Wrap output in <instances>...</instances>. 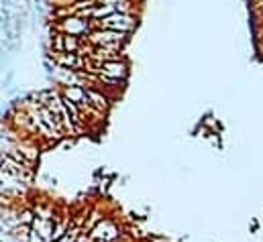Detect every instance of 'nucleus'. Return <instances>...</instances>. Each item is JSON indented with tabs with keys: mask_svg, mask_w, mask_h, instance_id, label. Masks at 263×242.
Listing matches in <instances>:
<instances>
[{
	"mask_svg": "<svg viewBox=\"0 0 263 242\" xmlns=\"http://www.w3.org/2000/svg\"><path fill=\"white\" fill-rule=\"evenodd\" d=\"M92 242H106V240H92Z\"/></svg>",
	"mask_w": 263,
	"mask_h": 242,
	"instance_id": "obj_10",
	"label": "nucleus"
},
{
	"mask_svg": "<svg viewBox=\"0 0 263 242\" xmlns=\"http://www.w3.org/2000/svg\"><path fill=\"white\" fill-rule=\"evenodd\" d=\"M35 216H39V218H43V220H51V216H53V212H51L49 208H43V206H37V208H35Z\"/></svg>",
	"mask_w": 263,
	"mask_h": 242,
	"instance_id": "obj_9",
	"label": "nucleus"
},
{
	"mask_svg": "<svg viewBox=\"0 0 263 242\" xmlns=\"http://www.w3.org/2000/svg\"><path fill=\"white\" fill-rule=\"evenodd\" d=\"M90 236V242L92 240H106V242H116L118 240V236H120V230L112 224V220H108V218H102L94 228H92V232L88 234Z\"/></svg>",
	"mask_w": 263,
	"mask_h": 242,
	"instance_id": "obj_4",
	"label": "nucleus"
},
{
	"mask_svg": "<svg viewBox=\"0 0 263 242\" xmlns=\"http://www.w3.org/2000/svg\"><path fill=\"white\" fill-rule=\"evenodd\" d=\"M102 73L108 75V77H114V79H122L124 82L126 75H128V65H126V61L122 57L110 59V61H104L102 63Z\"/></svg>",
	"mask_w": 263,
	"mask_h": 242,
	"instance_id": "obj_5",
	"label": "nucleus"
},
{
	"mask_svg": "<svg viewBox=\"0 0 263 242\" xmlns=\"http://www.w3.org/2000/svg\"><path fill=\"white\" fill-rule=\"evenodd\" d=\"M126 37H128V33L110 31V29H94L86 39H88V43H92V45H98V47H106V49L118 51V49L124 45Z\"/></svg>",
	"mask_w": 263,
	"mask_h": 242,
	"instance_id": "obj_1",
	"label": "nucleus"
},
{
	"mask_svg": "<svg viewBox=\"0 0 263 242\" xmlns=\"http://www.w3.org/2000/svg\"><path fill=\"white\" fill-rule=\"evenodd\" d=\"M135 27H137V17L124 15V13H114L102 21H94V29H110V31H120V33H128Z\"/></svg>",
	"mask_w": 263,
	"mask_h": 242,
	"instance_id": "obj_2",
	"label": "nucleus"
},
{
	"mask_svg": "<svg viewBox=\"0 0 263 242\" xmlns=\"http://www.w3.org/2000/svg\"><path fill=\"white\" fill-rule=\"evenodd\" d=\"M31 228L41 236V238H45L47 242H53V234H55V222H51V220H43V218H33V224H31Z\"/></svg>",
	"mask_w": 263,
	"mask_h": 242,
	"instance_id": "obj_7",
	"label": "nucleus"
},
{
	"mask_svg": "<svg viewBox=\"0 0 263 242\" xmlns=\"http://www.w3.org/2000/svg\"><path fill=\"white\" fill-rule=\"evenodd\" d=\"M59 31H63V35H72V37H82V35H90L94 31V21L90 19H82L78 15L74 17H68L63 19L59 25H57Z\"/></svg>",
	"mask_w": 263,
	"mask_h": 242,
	"instance_id": "obj_3",
	"label": "nucleus"
},
{
	"mask_svg": "<svg viewBox=\"0 0 263 242\" xmlns=\"http://www.w3.org/2000/svg\"><path fill=\"white\" fill-rule=\"evenodd\" d=\"M86 102H88L90 106H94L96 110L106 112L110 100H108L106 94H102V88H86Z\"/></svg>",
	"mask_w": 263,
	"mask_h": 242,
	"instance_id": "obj_6",
	"label": "nucleus"
},
{
	"mask_svg": "<svg viewBox=\"0 0 263 242\" xmlns=\"http://www.w3.org/2000/svg\"><path fill=\"white\" fill-rule=\"evenodd\" d=\"M61 96L80 106V104L86 100V88L80 86V84H78V86H65V88L61 90Z\"/></svg>",
	"mask_w": 263,
	"mask_h": 242,
	"instance_id": "obj_8",
	"label": "nucleus"
}]
</instances>
